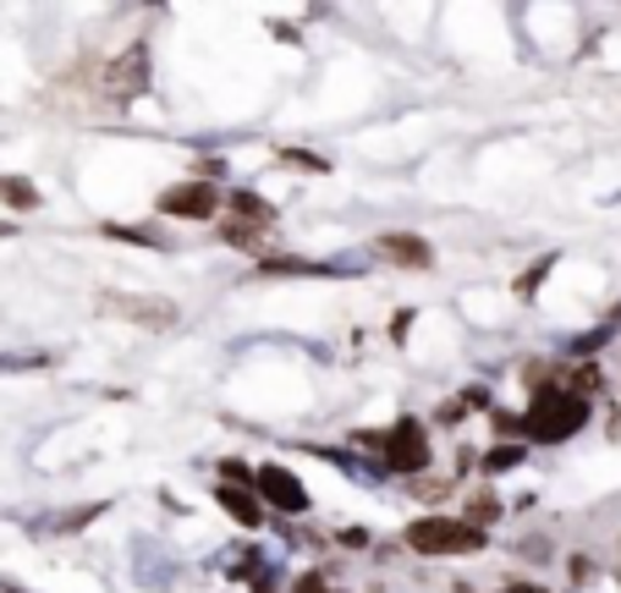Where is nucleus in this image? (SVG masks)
Wrapping results in <instances>:
<instances>
[{
    "mask_svg": "<svg viewBox=\"0 0 621 593\" xmlns=\"http://www.w3.org/2000/svg\"><path fill=\"white\" fill-rule=\"evenodd\" d=\"M506 593H545V589H539V583H511Z\"/></svg>",
    "mask_w": 621,
    "mask_h": 593,
    "instance_id": "nucleus-22",
    "label": "nucleus"
},
{
    "mask_svg": "<svg viewBox=\"0 0 621 593\" xmlns=\"http://www.w3.org/2000/svg\"><path fill=\"white\" fill-rule=\"evenodd\" d=\"M220 187L215 181H182L170 193H159V215L165 220H215L220 215Z\"/></svg>",
    "mask_w": 621,
    "mask_h": 593,
    "instance_id": "nucleus-4",
    "label": "nucleus"
},
{
    "mask_svg": "<svg viewBox=\"0 0 621 593\" xmlns=\"http://www.w3.org/2000/svg\"><path fill=\"white\" fill-rule=\"evenodd\" d=\"M550 264H556V259H539V264H534V270L517 281V296H534V292H539V287H545V275H550Z\"/></svg>",
    "mask_w": 621,
    "mask_h": 593,
    "instance_id": "nucleus-17",
    "label": "nucleus"
},
{
    "mask_svg": "<svg viewBox=\"0 0 621 593\" xmlns=\"http://www.w3.org/2000/svg\"><path fill=\"white\" fill-rule=\"evenodd\" d=\"M144 89H149V44H127L105 72V94L111 100H138Z\"/></svg>",
    "mask_w": 621,
    "mask_h": 593,
    "instance_id": "nucleus-5",
    "label": "nucleus"
},
{
    "mask_svg": "<svg viewBox=\"0 0 621 593\" xmlns=\"http://www.w3.org/2000/svg\"><path fill=\"white\" fill-rule=\"evenodd\" d=\"M281 165L287 170H303V176H319V170H330L319 154H303V148H281Z\"/></svg>",
    "mask_w": 621,
    "mask_h": 593,
    "instance_id": "nucleus-12",
    "label": "nucleus"
},
{
    "mask_svg": "<svg viewBox=\"0 0 621 593\" xmlns=\"http://www.w3.org/2000/svg\"><path fill=\"white\" fill-rule=\"evenodd\" d=\"M292 593H324V578H319V572H303V578H298V589Z\"/></svg>",
    "mask_w": 621,
    "mask_h": 593,
    "instance_id": "nucleus-19",
    "label": "nucleus"
},
{
    "mask_svg": "<svg viewBox=\"0 0 621 593\" xmlns=\"http://www.w3.org/2000/svg\"><path fill=\"white\" fill-rule=\"evenodd\" d=\"M380 456H385L391 472H424L429 467V435H424V424L418 418H402L396 429H385L380 435Z\"/></svg>",
    "mask_w": 621,
    "mask_h": 593,
    "instance_id": "nucleus-3",
    "label": "nucleus"
},
{
    "mask_svg": "<svg viewBox=\"0 0 621 593\" xmlns=\"http://www.w3.org/2000/svg\"><path fill=\"white\" fill-rule=\"evenodd\" d=\"M583 418H589V402L583 396H572L567 385H539L534 402H528V418L517 429L539 445H561L583 429Z\"/></svg>",
    "mask_w": 621,
    "mask_h": 593,
    "instance_id": "nucleus-1",
    "label": "nucleus"
},
{
    "mask_svg": "<svg viewBox=\"0 0 621 593\" xmlns=\"http://www.w3.org/2000/svg\"><path fill=\"white\" fill-rule=\"evenodd\" d=\"M407 550H418V555H478L484 528H473L463 517H418V522H407Z\"/></svg>",
    "mask_w": 621,
    "mask_h": 593,
    "instance_id": "nucleus-2",
    "label": "nucleus"
},
{
    "mask_svg": "<svg viewBox=\"0 0 621 593\" xmlns=\"http://www.w3.org/2000/svg\"><path fill=\"white\" fill-rule=\"evenodd\" d=\"M215 495H220V506H226V511H231L242 528H259V522H265V506H259L248 489H231V483H220Z\"/></svg>",
    "mask_w": 621,
    "mask_h": 593,
    "instance_id": "nucleus-9",
    "label": "nucleus"
},
{
    "mask_svg": "<svg viewBox=\"0 0 621 593\" xmlns=\"http://www.w3.org/2000/svg\"><path fill=\"white\" fill-rule=\"evenodd\" d=\"M253 489H259L265 506H276V511H292V517L309 511V489H303V478H298L292 467H276V461L259 467V472H253Z\"/></svg>",
    "mask_w": 621,
    "mask_h": 593,
    "instance_id": "nucleus-6",
    "label": "nucleus"
},
{
    "mask_svg": "<svg viewBox=\"0 0 621 593\" xmlns=\"http://www.w3.org/2000/svg\"><path fill=\"white\" fill-rule=\"evenodd\" d=\"M606 335H611V324H600V330H589V335H578V341H572L567 352H572V357H594V352L606 346Z\"/></svg>",
    "mask_w": 621,
    "mask_h": 593,
    "instance_id": "nucleus-15",
    "label": "nucleus"
},
{
    "mask_svg": "<svg viewBox=\"0 0 621 593\" xmlns=\"http://www.w3.org/2000/svg\"><path fill=\"white\" fill-rule=\"evenodd\" d=\"M572 578L589 583V578H594V561H589V555H572Z\"/></svg>",
    "mask_w": 621,
    "mask_h": 593,
    "instance_id": "nucleus-20",
    "label": "nucleus"
},
{
    "mask_svg": "<svg viewBox=\"0 0 621 593\" xmlns=\"http://www.w3.org/2000/svg\"><path fill=\"white\" fill-rule=\"evenodd\" d=\"M374 253L391 259V264H402V270H429V264H435V248H429L424 237H413V231H385V237L374 242Z\"/></svg>",
    "mask_w": 621,
    "mask_h": 593,
    "instance_id": "nucleus-7",
    "label": "nucleus"
},
{
    "mask_svg": "<svg viewBox=\"0 0 621 593\" xmlns=\"http://www.w3.org/2000/svg\"><path fill=\"white\" fill-rule=\"evenodd\" d=\"M528 450L522 445H495V450H484V472H506V467H517Z\"/></svg>",
    "mask_w": 621,
    "mask_h": 593,
    "instance_id": "nucleus-11",
    "label": "nucleus"
},
{
    "mask_svg": "<svg viewBox=\"0 0 621 593\" xmlns=\"http://www.w3.org/2000/svg\"><path fill=\"white\" fill-rule=\"evenodd\" d=\"M407 330H413V313H396V319H391V335H396V341H402V335H407Z\"/></svg>",
    "mask_w": 621,
    "mask_h": 593,
    "instance_id": "nucleus-21",
    "label": "nucleus"
},
{
    "mask_svg": "<svg viewBox=\"0 0 621 593\" xmlns=\"http://www.w3.org/2000/svg\"><path fill=\"white\" fill-rule=\"evenodd\" d=\"M105 308H111V313H122V319L155 324V330L176 324V308H170V302H155V296H105Z\"/></svg>",
    "mask_w": 621,
    "mask_h": 593,
    "instance_id": "nucleus-8",
    "label": "nucleus"
},
{
    "mask_svg": "<svg viewBox=\"0 0 621 593\" xmlns=\"http://www.w3.org/2000/svg\"><path fill=\"white\" fill-rule=\"evenodd\" d=\"M0 198L17 204V209H39V193H33L28 181H0Z\"/></svg>",
    "mask_w": 621,
    "mask_h": 593,
    "instance_id": "nucleus-13",
    "label": "nucleus"
},
{
    "mask_svg": "<svg viewBox=\"0 0 621 593\" xmlns=\"http://www.w3.org/2000/svg\"><path fill=\"white\" fill-rule=\"evenodd\" d=\"M600 385H606V379H600V368H594V363H583V368H578V374H572V385H567V391H572V396H583V402H589V396H594V391H600Z\"/></svg>",
    "mask_w": 621,
    "mask_h": 593,
    "instance_id": "nucleus-14",
    "label": "nucleus"
},
{
    "mask_svg": "<svg viewBox=\"0 0 621 593\" xmlns=\"http://www.w3.org/2000/svg\"><path fill=\"white\" fill-rule=\"evenodd\" d=\"M226 204L237 209V220H242V226H270V204H265L259 193H231Z\"/></svg>",
    "mask_w": 621,
    "mask_h": 593,
    "instance_id": "nucleus-10",
    "label": "nucleus"
},
{
    "mask_svg": "<svg viewBox=\"0 0 621 593\" xmlns=\"http://www.w3.org/2000/svg\"><path fill=\"white\" fill-rule=\"evenodd\" d=\"M495 511H500V506H495V495H473V506H467V517H463V522H473V528H484V522H489Z\"/></svg>",
    "mask_w": 621,
    "mask_h": 593,
    "instance_id": "nucleus-16",
    "label": "nucleus"
},
{
    "mask_svg": "<svg viewBox=\"0 0 621 593\" xmlns=\"http://www.w3.org/2000/svg\"><path fill=\"white\" fill-rule=\"evenodd\" d=\"M407 489H413V495H418V500H441V495H446V489H452V478H413V483H407Z\"/></svg>",
    "mask_w": 621,
    "mask_h": 593,
    "instance_id": "nucleus-18",
    "label": "nucleus"
}]
</instances>
